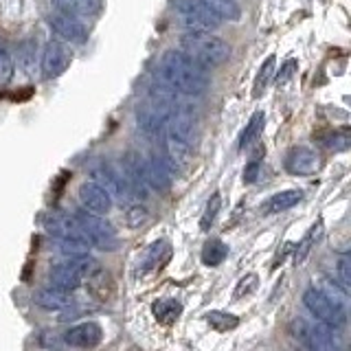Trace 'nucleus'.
I'll return each instance as SVG.
<instances>
[{"mask_svg":"<svg viewBox=\"0 0 351 351\" xmlns=\"http://www.w3.org/2000/svg\"><path fill=\"white\" fill-rule=\"evenodd\" d=\"M158 82L176 95L200 97L211 86V75L202 64H197L180 49L165 51L158 62Z\"/></svg>","mask_w":351,"mask_h":351,"instance_id":"f257e3e1","label":"nucleus"},{"mask_svg":"<svg viewBox=\"0 0 351 351\" xmlns=\"http://www.w3.org/2000/svg\"><path fill=\"white\" fill-rule=\"evenodd\" d=\"M42 226L55 239L62 255H75V257L88 255V248L90 246H88L86 235L80 222L75 219V215L66 211H51L42 217Z\"/></svg>","mask_w":351,"mask_h":351,"instance_id":"f03ea898","label":"nucleus"},{"mask_svg":"<svg viewBox=\"0 0 351 351\" xmlns=\"http://www.w3.org/2000/svg\"><path fill=\"white\" fill-rule=\"evenodd\" d=\"M180 51L193 58L204 69H215L222 66L230 58V47L222 38L211 36V33H184L180 38Z\"/></svg>","mask_w":351,"mask_h":351,"instance_id":"7ed1b4c3","label":"nucleus"},{"mask_svg":"<svg viewBox=\"0 0 351 351\" xmlns=\"http://www.w3.org/2000/svg\"><path fill=\"white\" fill-rule=\"evenodd\" d=\"M97 266V263L88 257H75V255H62L60 263H53L49 268V283L51 288L62 290V292H73L77 288H82L86 277L90 274V270Z\"/></svg>","mask_w":351,"mask_h":351,"instance_id":"20e7f679","label":"nucleus"},{"mask_svg":"<svg viewBox=\"0 0 351 351\" xmlns=\"http://www.w3.org/2000/svg\"><path fill=\"white\" fill-rule=\"evenodd\" d=\"M290 332L305 347V351H343V340L334 332V327H327L323 323L294 318Z\"/></svg>","mask_w":351,"mask_h":351,"instance_id":"39448f33","label":"nucleus"},{"mask_svg":"<svg viewBox=\"0 0 351 351\" xmlns=\"http://www.w3.org/2000/svg\"><path fill=\"white\" fill-rule=\"evenodd\" d=\"M176 11L186 33H211L222 25L208 0H176Z\"/></svg>","mask_w":351,"mask_h":351,"instance_id":"423d86ee","label":"nucleus"},{"mask_svg":"<svg viewBox=\"0 0 351 351\" xmlns=\"http://www.w3.org/2000/svg\"><path fill=\"white\" fill-rule=\"evenodd\" d=\"M90 178L93 182L99 186V189H104L110 200H117V202H132L134 197H132L130 189H128V182L123 178V171L112 167L108 160H97L93 167H90Z\"/></svg>","mask_w":351,"mask_h":351,"instance_id":"0eeeda50","label":"nucleus"},{"mask_svg":"<svg viewBox=\"0 0 351 351\" xmlns=\"http://www.w3.org/2000/svg\"><path fill=\"white\" fill-rule=\"evenodd\" d=\"M75 219L80 222V226H82V230H84L88 246L99 248V250H106V252L117 250V246H119V237H117V233H114V228L110 226V224L106 222V219L97 217V215H90V213H86L84 208H82V211H77V213H75Z\"/></svg>","mask_w":351,"mask_h":351,"instance_id":"6e6552de","label":"nucleus"},{"mask_svg":"<svg viewBox=\"0 0 351 351\" xmlns=\"http://www.w3.org/2000/svg\"><path fill=\"white\" fill-rule=\"evenodd\" d=\"M303 303L305 307L310 310V314L316 318L318 323H323L327 327H343L347 323V312H345V307H340V305H334L329 299H325V296L310 288L305 294H303Z\"/></svg>","mask_w":351,"mask_h":351,"instance_id":"1a4fd4ad","label":"nucleus"},{"mask_svg":"<svg viewBox=\"0 0 351 351\" xmlns=\"http://www.w3.org/2000/svg\"><path fill=\"white\" fill-rule=\"evenodd\" d=\"M173 165L162 154H152L147 158L143 156V178H145L147 189L167 193L173 184Z\"/></svg>","mask_w":351,"mask_h":351,"instance_id":"9d476101","label":"nucleus"},{"mask_svg":"<svg viewBox=\"0 0 351 351\" xmlns=\"http://www.w3.org/2000/svg\"><path fill=\"white\" fill-rule=\"evenodd\" d=\"M71 62H73L71 49L60 40H51V42H47V47L42 51L40 69L47 80H55V77H62L71 69Z\"/></svg>","mask_w":351,"mask_h":351,"instance_id":"9b49d317","label":"nucleus"},{"mask_svg":"<svg viewBox=\"0 0 351 351\" xmlns=\"http://www.w3.org/2000/svg\"><path fill=\"white\" fill-rule=\"evenodd\" d=\"M321 156L312 147H292L285 154V169L294 176H312L321 169Z\"/></svg>","mask_w":351,"mask_h":351,"instance_id":"f8f14e48","label":"nucleus"},{"mask_svg":"<svg viewBox=\"0 0 351 351\" xmlns=\"http://www.w3.org/2000/svg\"><path fill=\"white\" fill-rule=\"evenodd\" d=\"M49 25L55 31V36H60V40L69 42V44H86L88 40V31L80 20L73 16H64V14H53L49 18Z\"/></svg>","mask_w":351,"mask_h":351,"instance_id":"ddd939ff","label":"nucleus"},{"mask_svg":"<svg viewBox=\"0 0 351 351\" xmlns=\"http://www.w3.org/2000/svg\"><path fill=\"white\" fill-rule=\"evenodd\" d=\"M171 259V244L167 239H158L154 244L147 246V250L143 252V257L136 266V274H149V272H158L169 263Z\"/></svg>","mask_w":351,"mask_h":351,"instance_id":"4468645a","label":"nucleus"},{"mask_svg":"<svg viewBox=\"0 0 351 351\" xmlns=\"http://www.w3.org/2000/svg\"><path fill=\"white\" fill-rule=\"evenodd\" d=\"M77 197H80L84 211L90 215H97V217L110 213V208H112L110 195L104 189H99L95 182H84L80 186V191H77Z\"/></svg>","mask_w":351,"mask_h":351,"instance_id":"2eb2a0df","label":"nucleus"},{"mask_svg":"<svg viewBox=\"0 0 351 351\" xmlns=\"http://www.w3.org/2000/svg\"><path fill=\"white\" fill-rule=\"evenodd\" d=\"M101 340H104V329L93 321L75 325L64 334V343L77 349H93L101 343Z\"/></svg>","mask_w":351,"mask_h":351,"instance_id":"dca6fc26","label":"nucleus"},{"mask_svg":"<svg viewBox=\"0 0 351 351\" xmlns=\"http://www.w3.org/2000/svg\"><path fill=\"white\" fill-rule=\"evenodd\" d=\"M33 301H36L38 307H42V310H49V312L71 310V307L77 303L71 292L55 290V288H51V285H49V288H40L36 294H33Z\"/></svg>","mask_w":351,"mask_h":351,"instance_id":"f3484780","label":"nucleus"},{"mask_svg":"<svg viewBox=\"0 0 351 351\" xmlns=\"http://www.w3.org/2000/svg\"><path fill=\"white\" fill-rule=\"evenodd\" d=\"M88 281V290H90V294L95 296L97 301H108L110 296H112L114 292V279H112V274H110L106 268H101L97 263V266L90 270V274L86 277Z\"/></svg>","mask_w":351,"mask_h":351,"instance_id":"a211bd4d","label":"nucleus"},{"mask_svg":"<svg viewBox=\"0 0 351 351\" xmlns=\"http://www.w3.org/2000/svg\"><path fill=\"white\" fill-rule=\"evenodd\" d=\"M303 200V193L296 191V189H288V191H279L270 195L266 202H263L259 208L263 215H274V213H281V211H288V208L296 206Z\"/></svg>","mask_w":351,"mask_h":351,"instance_id":"6ab92c4d","label":"nucleus"},{"mask_svg":"<svg viewBox=\"0 0 351 351\" xmlns=\"http://www.w3.org/2000/svg\"><path fill=\"white\" fill-rule=\"evenodd\" d=\"M53 7L64 16L73 18H84V16H95L99 11V0H53Z\"/></svg>","mask_w":351,"mask_h":351,"instance_id":"aec40b11","label":"nucleus"},{"mask_svg":"<svg viewBox=\"0 0 351 351\" xmlns=\"http://www.w3.org/2000/svg\"><path fill=\"white\" fill-rule=\"evenodd\" d=\"M323 233H325V224H323V219H318V222H314L310 226V230L303 235V239L299 241V244H296V250H294V261L296 263H303L307 257H310V252L316 248L318 241H321Z\"/></svg>","mask_w":351,"mask_h":351,"instance_id":"412c9836","label":"nucleus"},{"mask_svg":"<svg viewBox=\"0 0 351 351\" xmlns=\"http://www.w3.org/2000/svg\"><path fill=\"white\" fill-rule=\"evenodd\" d=\"M263 123H266V114L261 112H255L250 117V121L246 123V128L241 130V134H239V141H237V147L239 149H248L252 143L259 141L261 136V132H263Z\"/></svg>","mask_w":351,"mask_h":351,"instance_id":"4be33fe9","label":"nucleus"},{"mask_svg":"<svg viewBox=\"0 0 351 351\" xmlns=\"http://www.w3.org/2000/svg\"><path fill=\"white\" fill-rule=\"evenodd\" d=\"M152 314L156 316V321L169 325L182 314V303L176 299H158L152 303Z\"/></svg>","mask_w":351,"mask_h":351,"instance_id":"5701e85b","label":"nucleus"},{"mask_svg":"<svg viewBox=\"0 0 351 351\" xmlns=\"http://www.w3.org/2000/svg\"><path fill=\"white\" fill-rule=\"evenodd\" d=\"M274 69H277V58H274V55H268V58L263 60V64L259 66V73L255 77V84H252V97H255V99H259L263 95V90L268 88L272 75L277 73Z\"/></svg>","mask_w":351,"mask_h":351,"instance_id":"b1692460","label":"nucleus"},{"mask_svg":"<svg viewBox=\"0 0 351 351\" xmlns=\"http://www.w3.org/2000/svg\"><path fill=\"white\" fill-rule=\"evenodd\" d=\"M226 252L228 248L224 246V241H219V239H211V241H206L204 248H202V261H204V266H219L224 259H226Z\"/></svg>","mask_w":351,"mask_h":351,"instance_id":"393cba45","label":"nucleus"},{"mask_svg":"<svg viewBox=\"0 0 351 351\" xmlns=\"http://www.w3.org/2000/svg\"><path fill=\"white\" fill-rule=\"evenodd\" d=\"M219 208H222V195H219L217 191L208 197V202L204 206V213L200 217V230L202 233H206V230H211V226L215 224V219L219 215Z\"/></svg>","mask_w":351,"mask_h":351,"instance_id":"a878e982","label":"nucleus"},{"mask_svg":"<svg viewBox=\"0 0 351 351\" xmlns=\"http://www.w3.org/2000/svg\"><path fill=\"white\" fill-rule=\"evenodd\" d=\"M204 321L211 325L213 329H217V332H228V329H235L239 325V318L228 314V312H206L204 314Z\"/></svg>","mask_w":351,"mask_h":351,"instance_id":"bb28decb","label":"nucleus"},{"mask_svg":"<svg viewBox=\"0 0 351 351\" xmlns=\"http://www.w3.org/2000/svg\"><path fill=\"white\" fill-rule=\"evenodd\" d=\"M208 5L213 7V11L217 14V18L219 20H239V16H241V9H239V5L235 3V0H208Z\"/></svg>","mask_w":351,"mask_h":351,"instance_id":"cd10ccee","label":"nucleus"},{"mask_svg":"<svg viewBox=\"0 0 351 351\" xmlns=\"http://www.w3.org/2000/svg\"><path fill=\"white\" fill-rule=\"evenodd\" d=\"M314 290L321 292L325 299H329L334 305H340V307L347 305V290L343 288V285H332V281H321V285Z\"/></svg>","mask_w":351,"mask_h":351,"instance_id":"c85d7f7f","label":"nucleus"},{"mask_svg":"<svg viewBox=\"0 0 351 351\" xmlns=\"http://www.w3.org/2000/svg\"><path fill=\"white\" fill-rule=\"evenodd\" d=\"M149 222V211L143 204H132L125 211V224L130 228H141Z\"/></svg>","mask_w":351,"mask_h":351,"instance_id":"c756f323","label":"nucleus"},{"mask_svg":"<svg viewBox=\"0 0 351 351\" xmlns=\"http://www.w3.org/2000/svg\"><path fill=\"white\" fill-rule=\"evenodd\" d=\"M16 75V62L11 58V53L0 47V86H7Z\"/></svg>","mask_w":351,"mask_h":351,"instance_id":"7c9ffc66","label":"nucleus"},{"mask_svg":"<svg viewBox=\"0 0 351 351\" xmlns=\"http://www.w3.org/2000/svg\"><path fill=\"white\" fill-rule=\"evenodd\" d=\"M257 283H259L257 274H246V277L237 283V288L233 292V299L237 301V299H244L246 294H252V292L257 290Z\"/></svg>","mask_w":351,"mask_h":351,"instance_id":"2f4dec72","label":"nucleus"},{"mask_svg":"<svg viewBox=\"0 0 351 351\" xmlns=\"http://www.w3.org/2000/svg\"><path fill=\"white\" fill-rule=\"evenodd\" d=\"M323 145L327 149H347L349 147V134L343 130V132H334V134H329L327 141H323Z\"/></svg>","mask_w":351,"mask_h":351,"instance_id":"473e14b6","label":"nucleus"},{"mask_svg":"<svg viewBox=\"0 0 351 351\" xmlns=\"http://www.w3.org/2000/svg\"><path fill=\"white\" fill-rule=\"evenodd\" d=\"M299 71V62L296 60H288L283 66H281V71L277 73V84L279 86H283V84H288L292 77H294V73Z\"/></svg>","mask_w":351,"mask_h":351,"instance_id":"72a5a7b5","label":"nucleus"},{"mask_svg":"<svg viewBox=\"0 0 351 351\" xmlns=\"http://www.w3.org/2000/svg\"><path fill=\"white\" fill-rule=\"evenodd\" d=\"M349 255L345 252L343 257L338 259V279H340V285H343V288L347 290L349 288V283H351V274H349Z\"/></svg>","mask_w":351,"mask_h":351,"instance_id":"f704fd0d","label":"nucleus"},{"mask_svg":"<svg viewBox=\"0 0 351 351\" xmlns=\"http://www.w3.org/2000/svg\"><path fill=\"white\" fill-rule=\"evenodd\" d=\"M259 167H261V160L259 158H252L248 165H246V169H244V182L252 184L257 180V176H259Z\"/></svg>","mask_w":351,"mask_h":351,"instance_id":"c9c22d12","label":"nucleus"}]
</instances>
